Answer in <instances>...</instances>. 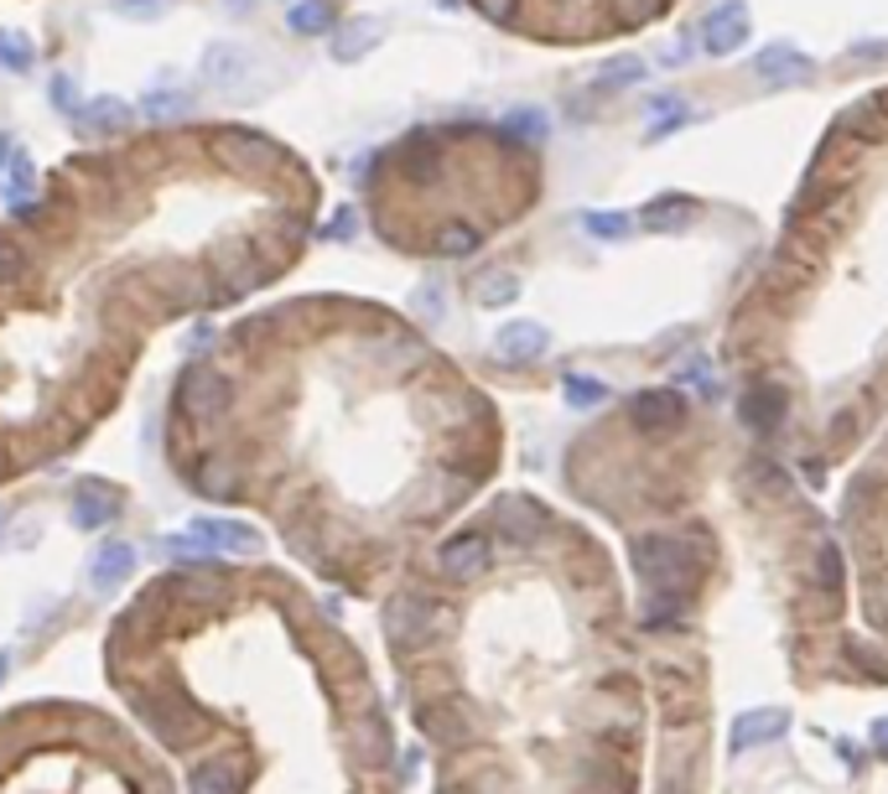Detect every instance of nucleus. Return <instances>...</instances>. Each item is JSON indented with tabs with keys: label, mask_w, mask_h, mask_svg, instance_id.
Here are the masks:
<instances>
[{
	"label": "nucleus",
	"mask_w": 888,
	"mask_h": 794,
	"mask_svg": "<svg viewBox=\"0 0 888 794\" xmlns=\"http://www.w3.org/2000/svg\"><path fill=\"white\" fill-rule=\"evenodd\" d=\"M146 110H151V114H182V110H188V99H182V94H161V99H151Z\"/></svg>",
	"instance_id": "38"
},
{
	"label": "nucleus",
	"mask_w": 888,
	"mask_h": 794,
	"mask_svg": "<svg viewBox=\"0 0 888 794\" xmlns=\"http://www.w3.org/2000/svg\"><path fill=\"white\" fill-rule=\"evenodd\" d=\"M810 576H816L821 597H841V587H847V556H841V545H837V541H821Z\"/></svg>",
	"instance_id": "23"
},
{
	"label": "nucleus",
	"mask_w": 888,
	"mask_h": 794,
	"mask_svg": "<svg viewBox=\"0 0 888 794\" xmlns=\"http://www.w3.org/2000/svg\"><path fill=\"white\" fill-rule=\"evenodd\" d=\"M852 58H862V63H872V58H888V42H857Z\"/></svg>",
	"instance_id": "39"
},
{
	"label": "nucleus",
	"mask_w": 888,
	"mask_h": 794,
	"mask_svg": "<svg viewBox=\"0 0 888 794\" xmlns=\"http://www.w3.org/2000/svg\"><path fill=\"white\" fill-rule=\"evenodd\" d=\"M126 11H161V6H172V0H120Z\"/></svg>",
	"instance_id": "40"
},
{
	"label": "nucleus",
	"mask_w": 888,
	"mask_h": 794,
	"mask_svg": "<svg viewBox=\"0 0 888 794\" xmlns=\"http://www.w3.org/2000/svg\"><path fill=\"white\" fill-rule=\"evenodd\" d=\"M540 530H546V514H540L530 499H509V504L499 509V535H505V545H515V551H530V545L540 541Z\"/></svg>",
	"instance_id": "15"
},
{
	"label": "nucleus",
	"mask_w": 888,
	"mask_h": 794,
	"mask_svg": "<svg viewBox=\"0 0 888 794\" xmlns=\"http://www.w3.org/2000/svg\"><path fill=\"white\" fill-rule=\"evenodd\" d=\"M754 483H759L764 493H775V499H785V493H790V478L779 473L775 462H754Z\"/></svg>",
	"instance_id": "35"
},
{
	"label": "nucleus",
	"mask_w": 888,
	"mask_h": 794,
	"mask_svg": "<svg viewBox=\"0 0 888 794\" xmlns=\"http://www.w3.org/2000/svg\"><path fill=\"white\" fill-rule=\"evenodd\" d=\"M130 566H136V551H130L126 541H120V545H99L94 561H89V582H94L99 592H114L130 576Z\"/></svg>",
	"instance_id": "18"
},
{
	"label": "nucleus",
	"mask_w": 888,
	"mask_h": 794,
	"mask_svg": "<svg viewBox=\"0 0 888 794\" xmlns=\"http://www.w3.org/2000/svg\"><path fill=\"white\" fill-rule=\"evenodd\" d=\"M872 747H878V753H888V716H884V722H872Z\"/></svg>",
	"instance_id": "41"
},
{
	"label": "nucleus",
	"mask_w": 888,
	"mask_h": 794,
	"mask_svg": "<svg viewBox=\"0 0 888 794\" xmlns=\"http://www.w3.org/2000/svg\"><path fill=\"white\" fill-rule=\"evenodd\" d=\"M219 151L235 167H250V172H266V167H281L286 151L270 135H255V130H223L219 135Z\"/></svg>",
	"instance_id": "11"
},
{
	"label": "nucleus",
	"mask_w": 888,
	"mask_h": 794,
	"mask_svg": "<svg viewBox=\"0 0 888 794\" xmlns=\"http://www.w3.org/2000/svg\"><path fill=\"white\" fill-rule=\"evenodd\" d=\"M868 499H872V483H868V478H852V483H847V493H841V514H847V520H862Z\"/></svg>",
	"instance_id": "34"
},
{
	"label": "nucleus",
	"mask_w": 888,
	"mask_h": 794,
	"mask_svg": "<svg viewBox=\"0 0 888 794\" xmlns=\"http://www.w3.org/2000/svg\"><path fill=\"white\" fill-rule=\"evenodd\" d=\"M582 229L592 239H629L635 219H629V213H613V208H603V213H582Z\"/></svg>",
	"instance_id": "31"
},
{
	"label": "nucleus",
	"mask_w": 888,
	"mask_h": 794,
	"mask_svg": "<svg viewBox=\"0 0 888 794\" xmlns=\"http://www.w3.org/2000/svg\"><path fill=\"white\" fill-rule=\"evenodd\" d=\"M748 73L759 83H769V89H790V83H806L810 73H816V63H810L806 52H795L790 42H775V48H764L754 63H748Z\"/></svg>",
	"instance_id": "8"
},
{
	"label": "nucleus",
	"mask_w": 888,
	"mask_h": 794,
	"mask_svg": "<svg viewBox=\"0 0 888 794\" xmlns=\"http://www.w3.org/2000/svg\"><path fill=\"white\" fill-rule=\"evenodd\" d=\"M322 234H328V239H353V234H359V219H353L349 208H338V213H333V223H328Z\"/></svg>",
	"instance_id": "37"
},
{
	"label": "nucleus",
	"mask_w": 888,
	"mask_h": 794,
	"mask_svg": "<svg viewBox=\"0 0 888 794\" xmlns=\"http://www.w3.org/2000/svg\"><path fill=\"white\" fill-rule=\"evenodd\" d=\"M437 619H442V613H437L427 597L400 592V597H390V607H385V634H390L396 650H416V644H427V639H431Z\"/></svg>",
	"instance_id": "3"
},
{
	"label": "nucleus",
	"mask_w": 888,
	"mask_h": 794,
	"mask_svg": "<svg viewBox=\"0 0 888 794\" xmlns=\"http://www.w3.org/2000/svg\"><path fill=\"white\" fill-rule=\"evenodd\" d=\"M161 551L177 561H203V556H255L260 551V535H255L250 524L239 520H192L182 535H167Z\"/></svg>",
	"instance_id": "2"
},
{
	"label": "nucleus",
	"mask_w": 888,
	"mask_h": 794,
	"mask_svg": "<svg viewBox=\"0 0 888 794\" xmlns=\"http://www.w3.org/2000/svg\"><path fill=\"white\" fill-rule=\"evenodd\" d=\"M505 135H515L520 145H540L546 135H551V125H546V114H540V110H525V104H520V110L505 114Z\"/></svg>",
	"instance_id": "29"
},
{
	"label": "nucleus",
	"mask_w": 888,
	"mask_h": 794,
	"mask_svg": "<svg viewBox=\"0 0 888 794\" xmlns=\"http://www.w3.org/2000/svg\"><path fill=\"white\" fill-rule=\"evenodd\" d=\"M6 198H11V208H21V203H32V192H37V172H32V161L27 157H11V172H6Z\"/></svg>",
	"instance_id": "30"
},
{
	"label": "nucleus",
	"mask_w": 888,
	"mask_h": 794,
	"mask_svg": "<svg viewBox=\"0 0 888 794\" xmlns=\"http://www.w3.org/2000/svg\"><path fill=\"white\" fill-rule=\"evenodd\" d=\"M608 380H598V374H561V400H567L571 411H598V405H608Z\"/></svg>",
	"instance_id": "22"
},
{
	"label": "nucleus",
	"mask_w": 888,
	"mask_h": 794,
	"mask_svg": "<svg viewBox=\"0 0 888 794\" xmlns=\"http://www.w3.org/2000/svg\"><path fill=\"white\" fill-rule=\"evenodd\" d=\"M629 421L639 431H650V436H666L686 421V400L676 390H635L629 395Z\"/></svg>",
	"instance_id": "4"
},
{
	"label": "nucleus",
	"mask_w": 888,
	"mask_h": 794,
	"mask_svg": "<svg viewBox=\"0 0 888 794\" xmlns=\"http://www.w3.org/2000/svg\"><path fill=\"white\" fill-rule=\"evenodd\" d=\"M6 161H11V141L0 135V182H6Z\"/></svg>",
	"instance_id": "43"
},
{
	"label": "nucleus",
	"mask_w": 888,
	"mask_h": 794,
	"mask_svg": "<svg viewBox=\"0 0 888 794\" xmlns=\"http://www.w3.org/2000/svg\"><path fill=\"white\" fill-rule=\"evenodd\" d=\"M0 675H6V654H0Z\"/></svg>",
	"instance_id": "45"
},
{
	"label": "nucleus",
	"mask_w": 888,
	"mask_h": 794,
	"mask_svg": "<svg viewBox=\"0 0 888 794\" xmlns=\"http://www.w3.org/2000/svg\"><path fill=\"white\" fill-rule=\"evenodd\" d=\"M291 32H297V37L333 32V6H328V0H302V6L291 11Z\"/></svg>",
	"instance_id": "28"
},
{
	"label": "nucleus",
	"mask_w": 888,
	"mask_h": 794,
	"mask_svg": "<svg viewBox=\"0 0 888 794\" xmlns=\"http://www.w3.org/2000/svg\"><path fill=\"white\" fill-rule=\"evenodd\" d=\"M79 125L83 130H94V135H120V130L130 125V104H120V99H89L79 110Z\"/></svg>",
	"instance_id": "21"
},
{
	"label": "nucleus",
	"mask_w": 888,
	"mask_h": 794,
	"mask_svg": "<svg viewBox=\"0 0 888 794\" xmlns=\"http://www.w3.org/2000/svg\"><path fill=\"white\" fill-rule=\"evenodd\" d=\"M32 37L27 32H17V27H0V68L6 73H27L32 68Z\"/></svg>",
	"instance_id": "27"
},
{
	"label": "nucleus",
	"mask_w": 888,
	"mask_h": 794,
	"mask_svg": "<svg viewBox=\"0 0 888 794\" xmlns=\"http://www.w3.org/2000/svg\"><path fill=\"white\" fill-rule=\"evenodd\" d=\"M676 384H697V395H707V400L717 395V384H712V374H707L701 359H686V364L676 369Z\"/></svg>",
	"instance_id": "33"
},
{
	"label": "nucleus",
	"mask_w": 888,
	"mask_h": 794,
	"mask_svg": "<svg viewBox=\"0 0 888 794\" xmlns=\"http://www.w3.org/2000/svg\"><path fill=\"white\" fill-rule=\"evenodd\" d=\"M785 727H790V716L779 712V706H769V712H744L738 722H732L728 747H732V753H748V747L779 743V737H785Z\"/></svg>",
	"instance_id": "14"
},
{
	"label": "nucleus",
	"mask_w": 888,
	"mask_h": 794,
	"mask_svg": "<svg viewBox=\"0 0 888 794\" xmlns=\"http://www.w3.org/2000/svg\"><path fill=\"white\" fill-rule=\"evenodd\" d=\"M0 530H6V514H0Z\"/></svg>",
	"instance_id": "46"
},
{
	"label": "nucleus",
	"mask_w": 888,
	"mask_h": 794,
	"mask_svg": "<svg viewBox=\"0 0 888 794\" xmlns=\"http://www.w3.org/2000/svg\"><path fill=\"white\" fill-rule=\"evenodd\" d=\"M520 275L505 271V265H489V271L473 275V302L478 306H515L520 302Z\"/></svg>",
	"instance_id": "19"
},
{
	"label": "nucleus",
	"mask_w": 888,
	"mask_h": 794,
	"mask_svg": "<svg viewBox=\"0 0 888 794\" xmlns=\"http://www.w3.org/2000/svg\"><path fill=\"white\" fill-rule=\"evenodd\" d=\"M738 415H744L754 431H779L785 415H790V395L779 384H754L744 400H738Z\"/></svg>",
	"instance_id": "13"
},
{
	"label": "nucleus",
	"mask_w": 888,
	"mask_h": 794,
	"mask_svg": "<svg viewBox=\"0 0 888 794\" xmlns=\"http://www.w3.org/2000/svg\"><path fill=\"white\" fill-rule=\"evenodd\" d=\"M255 0H229V11H250Z\"/></svg>",
	"instance_id": "44"
},
{
	"label": "nucleus",
	"mask_w": 888,
	"mask_h": 794,
	"mask_svg": "<svg viewBox=\"0 0 888 794\" xmlns=\"http://www.w3.org/2000/svg\"><path fill=\"white\" fill-rule=\"evenodd\" d=\"M126 509V493L104 483V478H79V489H73V524L79 530H104Z\"/></svg>",
	"instance_id": "6"
},
{
	"label": "nucleus",
	"mask_w": 888,
	"mask_h": 794,
	"mask_svg": "<svg viewBox=\"0 0 888 794\" xmlns=\"http://www.w3.org/2000/svg\"><path fill=\"white\" fill-rule=\"evenodd\" d=\"M645 79V63L639 58H608L598 73H592V94H619V89H629V83Z\"/></svg>",
	"instance_id": "25"
},
{
	"label": "nucleus",
	"mask_w": 888,
	"mask_h": 794,
	"mask_svg": "<svg viewBox=\"0 0 888 794\" xmlns=\"http://www.w3.org/2000/svg\"><path fill=\"white\" fill-rule=\"evenodd\" d=\"M473 250H478V229H468V223H447L437 234V254H473Z\"/></svg>",
	"instance_id": "32"
},
{
	"label": "nucleus",
	"mask_w": 888,
	"mask_h": 794,
	"mask_svg": "<svg viewBox=\"0 0 888 794\" xmlns=\"http://www.w3.org/2000/svg\"><path fill=\"white\" fill-rule=\"evenodd\" d=\"M483 566H489V535H483V530H462V535H452V541L437 551V572H442L447 582H473Z\"/></svg>",
	"instance_id": "7"
},
{
	"label": "nucleus",
	"mask_w": 888,
	"mask_h": 794,
	"mask_svg": "<svg viewBox=\"0 0 888 794\" xmlns=\"http://www.w3.org/2000/svg\"><path fill=\"white\" fill-rule=\"evenodd\" d=\"M691 219H697V203L686 192H660V198H650V203L639 208V229H655V234H676Z\"/></svg>",
	"instance_id": "16"
},
{
	"label": "nucleus",
	"mask_w": 888,
	"mask_h": 794,
	"mask_svg": "<svg viewBox=\"0 0 888 794\" xmlns=\"http://www.w3.org/2000/svg\"><path fill=\"white\" fill-rule=\"evenodd\" d=\"M421 732H427L437 747H462L473 737V722H468V706L458 696H442L431 701L427 712H421Z\"/></svg>",
	"instance_id": "10"
},
{
	"label": "nucleus",
	"mask_w": 888,
	"mask_h": 794,
	"mask_svg": "<svg viewBox=\"0 0 888 794\" xmlns=\"http://www.w3.org/2000/svg\"><path fill=\"white\" fill-rule=\"evenodd\" d=\"M837 753H841V763H847V768H857V743H847V737H837Z\"/></svg>",
	"instance_id": "42"
},
{
	"label": "nucleus",
	"mask_w": 888,
	"mask_h": 794,
	"mask_svg": "<svg viewBox=\"0 0 888 794\" xmlns=\"http://www.w3.org/2000/svg\"><path fill=\"white\" fill-rule=\"evenodd\" d=\"M375 42H380V21L375 17H349L343 27H333V58H343V63L365 58Z\"/></svg>",
	"instance_id": "20"
},
{
	"label": "nucleus",
	"mask_w": 888,
	"mask_h": 794,
	"mask_svg": "<svg viewBox=\"0 0 888 794\" xmlns=\"http://www.w3.org/2000/svg\"><path fill=\"white\" fill-rule=\"evenodd\" d=\"M192 794H239V768L229 758H208L192 768Z\"/></svg>",
	"instance_id": "24"
},
{
	"label": "nucleus",
	"mask_w": 888,
	"mask_h": 794,
	"mask_svg": "<svg viewBox=\"0 0 888 794\" xmlns=\"http://www.w3.org/2000/svg\"><path fill=\"white\" fill-rule=\"evenodd\" d=\"M841 135H852V141H884L888 135V104L884 99H862V104H852V110L837 120Z\"/></svg>",
	"instance_id": "17"
},
{
	"label": "nucleus",
	"mask_w": 888,
	"mask_h": 794,
	"mask_svg": "<svg viewBox=\"0 0 888 794\" xmlns=\"http://www.w3.org/2000/svg\"><path fill=\"white\" fill-rule=\"evenodd\" d=\"M748 42V6L744 0H722L712 17L701 21V48L712 52V58H728Z\"/></svg>",
	"instance_id": "9"
},
{
	"label": "nucleus",
	"mask_w": 888,
	"mask_h": 794,
	"mask_svg": "<svg viewBox=\"0 0 888 794\" xmlns=\"http://www.w3.org/2000/svg\"><path fill=\"white\" fill-rule=\"evenodd\" d=\"M691 545V535H666V530H655V535H639L635 541V572L639 582L650 592H676V597H686V592H697L701 572H707V556L712 551H686Z\"/></svg>",
	"instance_id": "1"
},
{
	"label": "nucleus",
	"mask_w": 888,
	"mask_h": 794,
	"mask_svg": "<svg viewBox=\"0 0 888 794\" xmlns=\"http://www.w3.org/2000/svg\"><path fill=\"white\" fill-rule=\"evenodd\" d=\"M546 349H551V333H546L540 322H530V318H515V322H505V328L493 333V353H499L505 364H515V369L540 364Z\"/></svg>",
	"instance_id": "5"
},
{
	"label": "nucleus",
	"mask_w": 888,
	"mask_h": 794,
	"mask_svg": "<svg viewBox=\"0 0 888 794\" xmlns=\"http://www.w3.org/2000/svg\"><path fill=\"white\" fill-rule=\"evenodd\" d=\"M847 660H852V665H862V670H868L872 681H884V675H888V665H884V660H878V654L868 650V644H847Z\"/></svg>",
	"instance_id": "36"
},
{
	"label": "nucleus",
	"mask_w": 888,
	"mask_h": 794,
	"mask_svg": "<svg viewBox=\"0 0 888 794\" xmlns=\"http://www.w3.org/2000/svg\"><path fill=\"white\" fill-rule=\"evenodd\" d=\"M245 68H250V52L239 48V42H208L203 58H198V79L208 83V89H235L239 79H245Z\"/></svg>",
	"instance_id": "12"
},
{
	"label": "nucleus",
	"mask_w": 888,
	"mask_h": 794,
	"mask_svg": "<svg viewBox=\"0 0 888 794\" xmlns=\"http://www.w3.org/2000/svg\"><path fill=\"white\" fill-rule=\"evenodd\" d=\"M27 271H32L27 244H21V239H11V234H0V291H21Z\"/></svg>",
	"instance_id": "26"
}]
</instances>
